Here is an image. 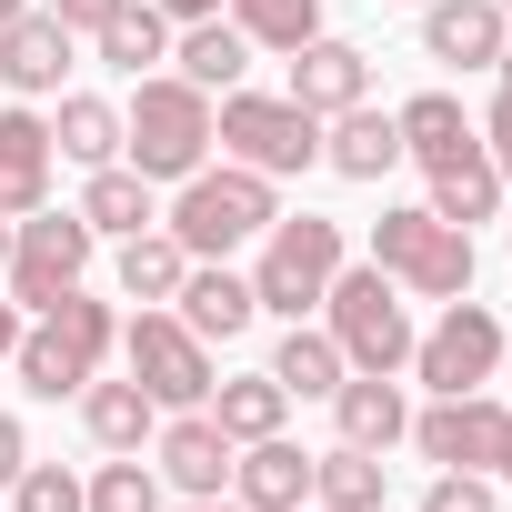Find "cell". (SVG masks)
Instances as JSON below:
<instances>
[{
  "label": "cell",
  "mask_w": 512,
  "mask_h": 512,
  "mask_svg": "<svg viewBox=\"0 0 512 512\" xmlns=\"http://www.w3.org/2000/svg\"><path fill=\"white\" fill-rule=\"evenodd\" d=\"M231 442H272L282 432V412H292V392L272 382V372H251V382H211V402H201Z\"/></svg>",
  "instance_id": "28"
},
{
  "label": "cell",
  "mask_w": 512,
  "mask_h": 512,
  "mask_svg": "<svg viewBox=\"0 0 512 512\" xmlns=\"http://www.w3.org/2000/svg\"><path fill=\"white\" fill-rule=\"evenodd\" d=\"M51 151H61V161H81V171L121 161V111H111V101H91V91H71V101H61V121H51Z\"/></svg>",
  "instance_id": "29"
},
{
  "label": "cell",
  "mask_w": 512,
  "mask_h": 512,
  "mask_svg": "<svg viewBox=\"0 0 512 512\" xmlns=\"http://www.w3.org/2000/svg\"><path fill=\"white\" fill-rule=\"evenodd\" d=\"M111 272H121V292H131V302H171V292H181V272H191V251H181L171 231H131Z\"/></svg>",
  "instance_id": "30"
},
{
  "label": "cell",
  "mask_w": 512,
  "mask_h": 512,
  "mask_svg": "<svg viewBox=\"0 0 512 512\" xmlns=\"http://www.w3.org/2000/svg\"><path fill=\"white\" fill-rule=\"evenodd\" d=\"M372 91V61L352 51V41H332V31H312L302 51H292V101L312 111V121H332V111H352Z\"/></svg>",
  "instance_id": "16"
},
{
  "label": "cell",
  "mask_w": 512,
  "mask_h": 512,
  "mask_svg": "<svg viewBox=\"0 0 512 512\" xmlns=\"http://www.w3.org/2000/svg\"><path fill=\"white\" fill-rule=\"evenodd\" d=\"M101 61H111L121 81H151V61H171V21L151 11V0H131V11L101 31Z\"/></svg>",
  "instance_id": "32"
},
{
  "label": "cell",
  "mask_w": 512,
  "mask_h": 512,
  "mask_svg": "<svg viewBox=\"0 0 512 512\" xmlns=\"http://www.w3.org/2000/svg\"><path fill=\"white\" fill-rule=\"evenodd\" d=\"M502 41H512L502 0H422V51H432L442 71H492Z\"/></svg>",
  "instance_id": "12"
},
{
  "label": "cell",
  "mask_w": 512,
  "mask_h": 512,
  "mask_svg": "<svg viewBox=\"0 0 512 512\" xmlns=\"http://www.w3.org/2000/svg\"><path fill=\"white\" fill-rule=\"evenodd\" d=\"M51 121L41 111H0V221H21L51 201Z\"/></svg>",
  "instance_id": "15"
},
{
  "label": "cell",
  "mask_w": 512,
  "mask_h": 512,
  "mask_svg": "<svg viewBox=\"0 0 512 512\" xmlns=\"http://www.w3.org/2000/svg\"><path fill=\"white\" fill-rule=\"evenodd\" d=\"M151 452H161V462H151L161 482H181L191 502H211V492L231 482V452H241V442H231L211 412H181V422H161V442H151Z\"/></svg>",
  "instance_id": "13"
},
{
  "label": "cell",
  "mask_w": 512,
  "mask_h": 512,
  "mask_svg": "<svg viewBox=\"0 0 512 512\" xmlns=\"http://www.w3.org/2000/svg\"><path fill=\"white\" fill-rule=\"evenodd\" d=\"M492 71H502V91H512V41H502V61H492Z\"/></svg>",
  "instance_id": "44"
},
{
  "label": "cell",
  "mask_w": 512,
  "mask_h": 512,
  "mask_svg": "<svg viewBox=\"0 0 512 512\" xmlns=\"http://www.w3.org/2000/svg\"><path fill=\"white\" fill-rule=\"evenodd\" d=\"M322 312H332L322 332L342 342L352 372H402V362H412V312H402V282H392L382 262H362V272L342 262L332 292H322Z\"/></svg>",
  "instance_id": "3"
},
{
  "label": "cell",
  "mask_w": 512,
  "mask_h": 512,
  "mask_svg": "<svg viewBox=\"0 0 512 512\" xmlns=\"http://www.w3.org/2000/svg\"><path fill=\"white\" fill-rule=\"evenodd\" d=\"M332 412H342V442H362V452H392V442L412 432V412H402V382H392V372H342Z\"/></svg>",
  "instance_id": "21"
},
{
  "label": "cell",
  "mask_w": 512,
  "mask_h": 512,
  "mask_svg": "<svg viewBox=\"0 0 512 512\" xmlns=\"http://www.w3.org/2000/svg\"><path fill=\"white\" fill-rule=\"evenodd\" d=\"M0 272H11V221H0Z\"/></svg>",
  "instance_id": "45"
},
{
  "label": "cell",
  "mask_w": 512,
  "mask_h": 512,
  "mask_svg": "<svg viewBox=\"0 0 512 512\" xmlns=\"http://www.w3.org/2000/svg\"><path fill=\"white\" fill-rule=\"evenodd\" d=\"M372 262H382L402 292H422V302H462V292H472V231H452L442 211L402 201V211L372 221Z\"/></svg>",
  "instance_id": "4"
},
{
  "label": "cell",
  "mask_w": 512,
  "mask_h": 512,
  "mask_svg": "<svg viewBox=\"0 0 512 512\" xmlns=\"http://www.w3.org/2000/svg\"><path fill=\"white\" fill-rule=\"evenodd\" d=\"M322 161H332L342 181H382V171L402 161V131H392V111H372V101L332 111V121H322Z\"/></svg>",
  "instance_id": "20"
},
{
  "label": "cell",
  "mask_w": 512,
  "mask_h": 512,
  "mask_svg": "<svg viewBox=\"0 0 512 512\" xmlns=\"http://www.w3.org/2000/svg\"><path fill=\"white\" fill-rule=\"evenodd\" d=\"M11 512H91V502H81V472H61V462H21Z\"/></svg>",
  "instance_id": "34"
},
{
  "label": "cell",
  "mask_w": 512,
  "mask_h": 512,
  "mask_svg": "<svg viewBox=\"0 0 512 512\" xmlns=\"http://www.w3.org/2000/svg\"><path fill=\"white\" fill-rule=\"evenodd\" d=\"M502 382H512V352H502Z\"/></svg>",
  "instance_id": "46"
},
{
  "label": "cell",
  "mask_w": 512,
  "mask_h": 512,
  "mask_svg": "<svg viewBox=\"0 0 512 512\" xmlns=\"http://www.w3.org/2000/svg\"><path fill=\"white\" fill-rule=\"evenodd\" d=\"M21 332H31V322H21V302H0V362L21 352Z\"/></svg>",
  "instance_id": "40"
},
{
  "label": "cell",
  "mask_w": 512,
  "mask_h": 512,
  "mask_svg": "<svg viewBox=\"0 0 512 512\" xmlns=\"http://www.w3.org/2000/svg\"><path fill=\"white\" fill-rule=\"evenodd\" d=\"M502 21H512V0H502Z\"/></svg>",
  "instance_id": "47"
},
{
  "label": "cell",
  "mask_w": 512,
  "mask_h": 512,
  "mask_svg": "<svg viewBox=\"0 0 512 512\" xmlns=\"http://www.w3.org/2000/svg\"><path fill=\"white\" fill-rule=\"evenodd\" d=\"M121 342V322H111V302H91V292H61L31 332H21V382L41 392V402H61V392H81L91 372H101V352Z\"/></svg>",
  "instance_id": "5"
},
{
  "label": "cell",
  "mask_w": 512,
  "mask_h": 512,
  "mask_svg": "<svg viewBox=\"0 0 512 512\" xmlns=\"http://www.w3.org/2000/svg\"><path fill=\"white\" fill-rule=\"evenodd\" d=\"M231 31L251 41V51H302L312 31H322V0H231Z\"/></svg>",
  "instance_id": "31"
},
{
  "label": "cell",
  "mask_w": 512,
  "mask_h": 512,
  "mask_svg": "<svg viewBox=\"0 0 512 512\" xmlns=\"http://www.w3.org/2000/svg\"><path fill=\"white\" fill-rule=\"evenodd\" d=\"M151 11H161V21H211L221 0H151Z\"/></svg>",
  "instance_id": "39"
},
{
  "label": "cell",
  "mask_w": 512,
  "mask_h": 512,
  "mask_svg": "<svg viewBox=\"0 0 512 512\" xmlns=\"http://www.w3.org/2000/svg\"><path fill=\"white\" fill-rule=\"evenodd\" d=\"M121 352H131V382H141L161 412H201V402H211V342H201L171 302H141V322L121 332Z\"/></svg>",
  "instance_id": "9"
},
{
  "label": "cell",
  "mask_w": 512,
  "mask_h": 512,
  "mask_svg": "<svg viewBox=\"0 0 512 512\" xmlns=\"http://www.w3.org/2000/svg\"><path fill=\"white\" fill-rule=\"evenodd\" d=\"M342 372H352V362H342V342H332V332H312V322H292V332H282V352H272V382H282L292 402H332V392H342Z\"/></svg>",
  "instance_id": "23"
},
{
  "label": "cell",
  "mask_w": 512,
  "mask_h": 512,
  "mask_svg": "<svg viewBox=\"0 0 512 512\" xmlns=\"http://www.w3.org/2000/svg\"><path fill=\"white\" fill-rule=\"evenodd\" d=\"M121 151H131V171H141V181H191V171L211 161V91H191L181 71L131 81Z\"/></svg>",
  "instance_id": "1"
},
{
  "label": "cell",
  "mask_w": 512,
  "mask_h": 512,
  "mask_svg": "<svg viewBox=\"0 0 512 512\" xmlns=\"http://www.w3.org/2000/svg\"><path fill=\"white\" fill-rule=\"evenodd\" d=\"M502 422H512V402H492V392H432V412L412 422V442L442 472H492L502 462Z\"/></svg>",
  "instance_id": "11"
},
{
  "label": "cell",
  "mask_w": 512,
  "mask_h": 512,
  "mask_svg": "<svg viewBox=\"0 0 512 512\" xmlns=\"http://www.w3.org/2000/svg\"><path fill=\"white\" fill-rule=\"evenodd\" d=\"M231 492H241V512H302L312 502V452L302 442H241L231 452Z\"/></svg>",
  "instance_id": "14"
},
{
  "label": "cell",
  "mask_w": 512,
  "mask_h": 512,
  "mask_svg": "<svg viewBox=\"0 0 512 512\" xmlns=\"http://www.w3.org/2000/svg\"><path fill=\"white\" fill-rule=\"evenodd\" d=\"M21 462H31V432H21L11 412H0V492H11V482H21Z\"/></svg>",
  "instance_id": "38"
},
{
  "label": "cell",
  "mask_w": 512,
  "mask_h": 512,
  "mask_svg": "<svg viewBox=\"0 0 512 512\" xmlns=\"http://www.w3.org/2000/svg\"><path fill=\"white\" fill-rule=\"evenodd\" d=\"M422 512H502V502H492V472H442L422 492Z\"/></svg>",
  "instance_id": "35"
},
{
  "label": "cell",
  "mask_w": 512,
  "mask_h": 512,
  "mask_svg": "<svg viewBox=\"0 0 512 512\" xmlns=\"http://www.w3.org/2000/svg\"><path fill=\"white\" fill-rule=\"evenodd\" d=\"M211 141H221L241 171H262V181H282V171H312V161H322V121H312L292 91H282V101H262V91H221Z\"/></svg>",
  "instance_id": "7"
},
{
  "label": "cell",
  "mask_w": 512,
  "mask_h": 512,
  "mask_svg": "<svg viewBox=\"0 0 512 512\" xmlns=\"http://www.w3.org/2000/svg\"><path fill=\"white\" fill-rule=\"evenodd\" d=\"M422 211H442L452 231L492 221V211H502V171H492V151H462V161H442V171H432V201H422Z\"/></svg>",
  "instance_id": "25"
},
{
  "label": "cell",
  "mask_w": 512,
  "mask_h": 512,
  "mask_svg": "<svg viewBox=\"0 0 512 512\" xmlns=\"http://www.w3.org/2000/svg\"><path fill=\"white\" fill-rule=\"evenodd\" d=\"M502 352H512V342H502L492 302H472V292H462L432 332H412V372H422L432 392H482V382L502 372Z\"/></svg>",
  "instance_id": "10"
},
{
  "label": "cell",
  "mask_w": 512,
  "mask_h": 512,
  "mask_svg": "<svg viewBox=\"0 0 512 512\" xmlns=\"http://www.w3.org/2000/svg\"><path fill=\"white\" fill-rule=\"evenodd\" d=\"M91 241H101V231H91L81 211H51V201L21 211V221H11V272H0V282H11V302H21V312H51L61 292H81Z\"/></svg>",
  "instance_id": "8"
},
{
  "label": "cell",
  "mask_w": 512,
  "mask_h": 512,
  "mask_svg": "<svg viewBox=\"0 0 512 512\" xmlns=\"http://www.w3.org/2000/svg\"><path fill=\"white\" fill-rule=\"evenodd\" d=\"M392 131H402V161H422V171H442V161L482 151V131L462 121V101H452V91H412V101L392 111Z\"/></svg>",
  "instance_id": "19"
},
{
  "label": "cell",
  "mask_w": 512,
  "mask_h": 512,
  "mask_svg": "<svg viewBox=\"0 0 512 512\" xmlns=\"http://www.w3.org/2000/svg\"><path fill=\"white\" fill-rule=\"evenodd\" d=\"M71 71V31L51 11H21L11 31H0V91H21V101H51Z\"/></svg>",
  "instance_id": "17"
},
{
  "label": "cell",
  "mask_w": 512,
  "mask_h": 512,
  "mask_svg": "<svg viewBox=\"0 0 512 512\" xmlns=\"http://www.w3.org/2000/svg\"><path fill=\"white\" fill-rule=\"evenodd\" d=\"M382 452H362V442H342V452H312V502L322 512H382Z\"/></svg>",
  "instance_id": "27"
},
{
  "label": "cell",
  "mask_w": 512,
  "mask_h": 512,
  "mask_svg": "<svg viewBox=\"0 0 512 512\" xmlns=\"http://www.w3.org/2000/svg\"><path fill=\"white\" fill-rule=\"evenodd\" d=\"M81 221H91V231H111V241H131V231H151L161 211H151V181H141L131 161H101V171H91V191H81Z\"/></svg>",
  "instance_id": "26"
},
{
  "label": "cell",
  "mask_w": 512,
  "mask_h": 512,
  "mask_svg": "<svg viewBox=\"0 0 512 512\" xmlns=\"http://www.w3.org/2000/svg\"><path fill=\"white\" fill-rule=\"evenodd\" d=\"M181 512H241V502H221V492H211V502H181Z\"/></svg>",
  "instance_id": "42"
},
{
  "label": "cell",
  "mask_w": 512,
  "mask_h": 512,
  "mask_svg": "<svg viewBox=\"0 0 512 512\" xmlns=\"http://www.w3.org/2000/svg\"><path fill=\"white\" fill-rule=\"evenodd\" d=\"M171 61H181V81H191V91H241V71H251V41H241L221 11H211V21H191V31H181V51H171Z\"/></svg>",
  "instance_id": "24"
},
{
  "label": "cell",
  "mask_w": 512,
  "mask_h": 512,
  "mask_svg": "<svg viewBox=\"0 0 512 512\" xmlns=\"http://www.w3.org/2000/svg\"><path fill=\"white\" fill-rule=\"evenodd\" d=\"M482 151H492V171H502V181H512V91H502V101H492V121H482Z\"/></svg>",
  "instance_id": "37"
},
{
  "label": "cell",
  "mask_w": 512,
  "mask_h": 512,
  "mask_svg": "<svg viewBox=\"0 0 512 512\" xmlns=\"http://www.w3.org/2000/svg\"><path fill=\"white\" fill-rule=\"evenodd\" d=\"M332 272H342V221H322V211H282L272 241H262V272H251V302L282 312V322H302V312H322Z\"/></svg>",
  "instance_id": "6"
},
{
  "label": "cell",
  "mask_w": 512,
  "mask_h": 512,
  "mask_svg": "<svg viewBox=\"0 0 512 512\" xmlns=\"http://www.w3.org/2000/svg\"><path fill=\"white\" fill-rule=\"evenodd\" d=\"M171 312L201 332V342H231V332H251V272H231V262H191L181 272V292H171Z\"/></svg>",
  "instance_id": "18"
},
{
  "label": "cell",
  "mask_w": 512,
  "mask_h": 512,
  "mask_svg": "<svg viewBox=\"0 0 512 512\" xmlns=\"http://www.w3.org/2000/svg\"><path fill=\"white\" fill-rule=\"evenodd\" d=\"M302 512H322V502H302Z\"/></svg>",
  "instance_id": "48"
},
{
  "label": "cell",
  "mask_w": 512,
  "mask_h": 512,
  "mask_svg": "<svg viewBox=\"0 0 512 512\" xmlns=\"http://www.w3.org/2000/svg\"><path fill=\"white\" fill-rule=\"evenodd\" d=\"M81 422H91L101 452H141V442L161 432V402H151L141 382H101V372H91V382H81Z\"/></svg>",
  "instance_id": "22"
},
{
  "label": "cell",
  "mask_w": 512,
  "mask_h": 512,
  "mask_svg": "<svg viewBox=\"0 0 512 512\" xmlns=\"http://www.w3.org/2000/svg\"><path fill=\"white\" fill-rule=\"evenodd\" d=\"M492 482H512V422H502V462H492Z\"/></svg>",
  "instance_id": "41"
},
{
  "label": "cell",
  "mask_w": 512,
  "mask_h": 512,
  "mask_svg": "<svg viewBox=\"0 0 512 512\" xmlns=\"http://www.w3.org/2000/svg\"><path fill=\"white\" fill-rule=\"evenodd\" d=\"M81 502H91V512H161V472H151L141 452H121V462H101V472L81 482Z\"/></svg>",
  "instance_id": "33"
},
{
  "label": "cell",
  "mask_w": 512,
  "mask_h": 512,
  "mask_svg": "<svg viewBox=\"0 0 512 512\" xmlns=\"http://www.w3.org/2000/svg\"><path fill=\"white\" fill-rule=\"evenodd\" d=\"M121 11H131V0H51V21H61V31H71V41H81V31H91V41H101V31H111V21H121Z\"/></svg>",
  "instance_id": "36"
},
{
  "label": "cell",
  "mask_w": 512,
  "mask_h": 512,
  "mask_svg": "<svg viewBox=\"0 0 512 512\" xmlns=\"http://www.w3.org/2000/svg\"><path fill=\"white\" fill-rule=\"evenodd\" d=\"M412 11H422V0H412Z\"/></svg>",
  "instance_id": "49"
},
{
  "label": "cell",
  "mask_w": 512,
  "mask_h": 512,
  "mask_svg": "<svg viewBox=\"0 0 512 512\" xmlns=\"http://www.w3.org/2000/svg\"><path fill=\"white\" fill-rule=\"evenodd\" d=\"M272 221H282V211H272V181H262V171H241V161L211 171V161H201V171L181 181V201H171L161 231L191 251V262H231V251H241L251 231H272Z\"/></svg>",
  "instance_id": "2"
},
{
  "label": "cell",
  "mask_w": 512,
  "mask_h": 512,
  "mask_svg": "<svg viewBox=\"0 0 512 512\" xmlns=\"http://www.w3.org/2000/svg\"><path fill=\"white\" fill-rule=\"evenodd\" d=\"M21 11H31V0H0V31H11V21H21Z\"/></svg>",
  "instance_id": "43"
}]
</instances>
